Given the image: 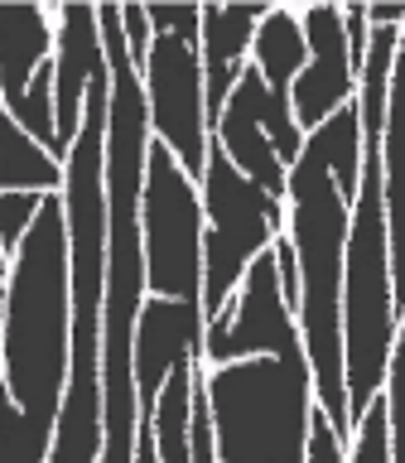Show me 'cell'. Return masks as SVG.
I'll use <instances>...</instances> for the list:
<instances>
[{
	"instance_id": "obj_2",
	"label": "cell",
	"mask_w": 405,
	"mask_h": 463,
	"mask_svg": "<svg viewBox=\"0 0 405 463\" xmlns=\"http://www.w3.org/2000/svg\"><path fill=\"white\" fill-rule=\"evenodd\" d=\"M68 391V222L63 198L49 194L5 275L0 328V420L53 444Z\"/></svg>"
},
{
	"instance_id": "obj_15",
	"label": "cell",
	"mask_w": 405,
	"mask_h": 463,
	"mask_svg": "<svg viewBox=\"0 0 405 463\" xmlns=\"http://www.w3.org/2000/svg\"><path fill=\"white\" fill-rule=\"evenodd\" d=\"M304 63H309V49H304V34H299V10L266 5V14H260L256 34H251V68L270 87L275 107H289V87H295Z\"/></svg>"
},
{
	"instance_id": "obj_16",
	"label": "cell",
	"mask_w": 405,
	"mask_h": 463,
	"mask_svg": "<svg viewBox=\"0 0 405 463\" xmlns=\"http://www.w3.org/2000/svg\"><path fill=\"white\" fill-rule=\"evenodd\" d=\"M202 362H179V367L169 372L165 391L155 396V411L140 420V425H150V439H155V458L159 463H193V382H198Z\"/></svg>"
},
{
	"instance_id": "obj_14",
	"label": "cell",
	"mask_w": 405,
	"mask_h": 463,
	"mask_svg": "<svg viewBox=\"0 0 405 463\" xmlns=\"http://www.w3.org/2000/svg\"><path fill=\"white\" fill-rule=\"evenodd\" d=\"M53 63V5H0V97L14 111Z\"/></svg>"
},
{
	"instance_id": "obj_25",
	"label": "cell",
	"mask_w": 405,
	"mask_h": 463,
	"mask_svg": "<svg viewBox=\"0 0 405 463\" xmlns=\"http://www.w3.org/2000/svg\"><path fill=\"white\" fill-rule=\"evenodd\" d=\"M0 328H5V285H0Z\"/></svg>"
},
{
	"instance_id": "obj_12",
	"label": "cell",
	"mask_w": 405,
	"mask_h": 463,
	"mask_svg": "<svg viewBox=\"0 0 405 463\" xmlns=\"http://www.w3.org/2000/svg\"><path fill=\"white\" fill-rule=\"evenodd\" d=\"M266 107H270V87L260 82V72L251 63H246L237 87H231V97L222 101V111H217V121H212V145L227 155V165L237 169L241 179H251L260 194H270V198L285 203L289 169L270 150Z\"/></svg>"
},
{
	"instance_id": "obj_8",
	"label": "cell",
	"mask_w": 405,
	"mask_h": 463,
	"mask_svg": "<svg viewBox=\"0 0 405 463\" xmlns=\"http://www.w3.org/2000/svg\"><path fill=\"white\" fill-rule=\"evenodd\" d=\"M140 72V92H145V121H150V140H159L174 155L188 179H202L208 165V107H202V63H198V43H184L174 34H155L150 53Z\"/></svg>"
},
{
	"instance_id": "obj_11",
	"label": "cell",
	"mask_w": 405,
	"mask_h": 463,
	"mask_svg": "<svg viewBox=\"0 0 405 463\" xmlns=\"http://www.w3.org/2000/svg\"><path fill=\"white\" fill-rule=\"evenodd\" d=\"M107 68L97 34V5H53V130H58V165L68 159L82 130V101L92 78Z\"/></svg>"
},
{
	"instance_id": "obj_4",
	"label": "cell",
	"mask_w": 405,
	"mask_h": 463,
	"mask_svg": "<svg viewBox=\"0 0 405 463\" xmlns=\"http://www.w3.org/2000/svg\"><path fill=\"white\" fill-rule=\"evenodd\" d=\"M400 328H405V309L396 295L386 184H381V136H376V140H362V174H357L353 208H347L343 289H338L343 391H347V425L353 430H357L362 411L381 396Z\"/></svg>"
},
{
	"instance_id": "obj_19",
	"label": "cell",
	"mask_w": 405,
	"mask_h": 463,
	"mask_svg": "<svg viewBox=\"0 0 405 463\" xmlns=\"http://www.w3.org/2000/svg\"><path fill=\"white\" fill-rule=\"evenodd\" d=\"M347 463H391V434H386V405L376 396L367 411H362L353 444H347Z\"/></svg>"
},
{
	"instance_id": "obj_17",
	"label": "cell",
	"mask_w": 405,
	"mask_h": 463,
	"mask_svg": "<svg viewBox=\"0 0 405 463\" xmlns=\"http://www.w3.org/2000/svg\"><path fill=\"white\" fill-rule=\"evenodd\" d=\"M0 188H34V194L63 188V165L14 126L5 97H0Z\"/></svg>"
},
{
	"instance_id": "obj_1",
	"label": "cell",
	"mask_w": 405,
	"mask_h": 463,
	"mask_svg": "<svg viewBox=\"0 0 405 463\" xmlns=\"http://www.w3.org/2000/svg\"><path fill=\"white\" fill-rule=\"evenodd\" d=\"M107 68L82 101V130L63 159L68 222V391L58 405L49 463H97L101 454V289H107Z\"/></svg>"
},
{
	"instance_id": "obj_3",
	"label": "cell",
	"mask_w": 405,
	"mask_h": 463,
	"mask_svg": "<svg viewBox=\"0 0 405 463\" xmlns=\"http://www.w3.org/2000/svg\"><path fill=\"white\" fill-rule=\"evenodd\" d=\"M347 203L333 188L328 159L314 136H304L299 159L285 179V241L295 251L299 299L295 328L309 362L314 405L324 411L343 444H353L347 425V391H343V333H338V289H343V241H347Z\"/></svg>"
},
{
	"instance_id": "obj_18",
	"label": "cell",
	"mask_w": 405,
	"mask_h": 463,
	"mask_svg": "<svg viewBox=\"0 0 405 463\" xmlns=\"http://www.w3.org/2000/svg\"><path fill=\"white\" fill-rule=\"evenodd\" d=\"M43 198L49 194H34V188H0V251L5 256L20 251L24 232L43 213Z\"/></svg>"
},
{
	"instance_id": "obj_21",
	"label": "cell",
	"mask_w": 405,
	"mask_h": 463,
	"mask_svg": "<svg viewBox=\"0 0 405 463\" xmlns=\"http://www.w3.org/2000/svg\"><path fill=\"white\" fill-rule=\"evenodd\" d=\"M304 463H347V444L333 434V425L324 420V411L314 405L309 415V444H304Z\"/></svg>"
},
{
	"instance_id": "obj_10",
	"label": "cell",
	"mask_w": 405,
	"mask_h": 463,
	"mask_svg": "<svg viewBox=\"0 0 405 463\" xmlns=\"http://www.w3.org/2000/svg\"><path fill=\"white\" fill-rule=\"evenodd\" d=\"M202 304L198 299H150L145 295L136 318V343H130V382H136L140 420L155 411V396L165 391L169 372L179 362H202Z\"/></svg>"
},
{
	"instance_id": "obj_6",
	"label": "cell",
	"mask_w": 405,
	"mask_h": 463,
	"mask_svg": "<svg viewBox=\"0 0 405 463\" xmlns=\"http://www.w3.org/2000/svg\"><path fill=\"white\" fill-rule=\"evenodd\" d=\"M198 203H202V318L212 324L237 295L246 266L260 251H270L275 237H285V203L260 194L251 179H241L217 145H208Z\"/></svg>"
},
{
	"instance_id": "obj_7",
	"label": "cell",
	"mask_w": 405,
	"mask_h": 463,
	"mask_svg": "<svg viewBox=\"0 0 405 463\" xmlns=\"http://www.w3.org/2000/svg\"><path fill=\"white\" fill-rule=\"evenodd\" d=\"M140 256L150 299L202 304V203L198 184L174 165L159 140L145 150L140 179Z\"/></svg>"
},
{
	"instance_id": "obj_9",
	"label": "cell",
	"mask_w": 405,
	"mask_h": 463,
	"mask_svg": "<svg viewBox=\"0 0 405 463\" xmlns=\"http://www.w3.org/2000/svg\"><path fill=\"white\" fill-rule=\"evenodd\" d=\"M295 10H299V34H304V49H309V63L299 68L295 87H289V116L309 136L357 97V68H353V53H347L343 5H295Z\"/></svg>"
},
{
	"instance_id": "obj_22",
	"label": "cell",
	"mask_w": 405,
	"mask_h": 463,
	"mask_svg": "<svg viewBox=\"0 0 405 463\" xmlns=\"http://www.w3.org/2000/svg\"><path fill=\"white\" fill-rule=\"evenodd\" d=\"M121 34H126V53L130 63H145V53H150V20H145V5H121Z\"/></svg>"
},
{
	"instance_id": "obj_5",
	"label": "cell",
	"mask_w": 405,
	"mask_h": 463,
	"mask_svg": "<svg viewBox=\"0 0 405 463\" xmlns=\"http://www.w3.org/2000/svg\"><path fill=\"white\" fill-rule=\"evenodd\" d=\"M198 391L208 401L217 463H304L314 415L304 347L202 367Z\"/></svg>"
},
{
	"instance_id": "obj_24",
	"label": "cell",
	"mask_w": 405,
	"mask_h": 463,
	"mask_svg": "<svg viewBox=\"0 0 405 463\" xmlns=\"http://www.w3.org/2000/svg\"><path fill=\"white\" fill-rule=\"evenodd\" d=\"M5 275H10V256L0 251V285H5Z\"/></svg>"
},
{
	"instance_id": "obj_20",
	"label": "cell",
	"mask_w": 405,
	"mask_h": 463,
	"mask_svg": "<svg viewBox=\"0 0 405 463\" xmlns=\"http://www.w3.org/2000/svg\"><path fill=\"white\" fill-rule=\"evenodd\" d=\"M145 20H150V34L198 43V5H145Z\"/></svg>"
},
{
	"instance_id": "obj_13",
	"label": "cell",
	"mask_w": 405,
	"mask_h": 463,
	"mask_svg": "<svg viewBox=\"0 0 405 463\" xmlns=\"http://www.w3.org/2000/svg\"><path fill=\"white\" fill-rule=\"evenodd\" d=\"M266 5H198V63H202V107L208 126L231 97L241 68L251 63V34Z\"/></svg>"
},
{
	"instance_id": "obj_23",
	"label": "cell",
	"mask_w": 405,
	"mask_h": 463,
	"mask_svg": "<svg viewBox=\"0 0 405 463\" xmlns=\"http://www.w3.org/2000/svg\"><path fill=\"white\" fill-rule=\"evenodd\" d=\"M362 20H367V29H400L405 5L400 0H391V5H362Z\"/></svg>"
}]
</instances>
